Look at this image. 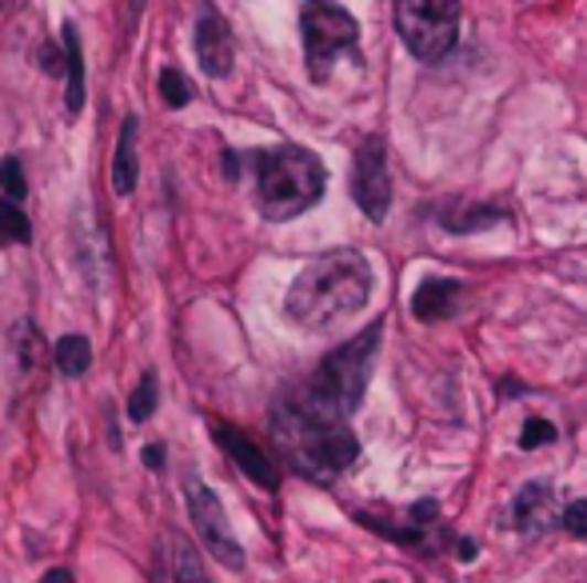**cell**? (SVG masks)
Masks as SVG:
<instances>
[{
    "mask_svg": "<svg viewBox=\"0 0 587 583\" xmlns=\"http://www.w3.org/2000/svg\"><path fill=\"white\" fill-rule=\"evenodd\" d=\"M367 296H372V264H367V256H360L352 248H335L316 256L296 276L288 296H284V312L300 328L320 332L328 324L360 312Z\"/></svg>",
    "mask_w": 587,
    "mask_h": 583,
    "instance_id": "obj_1",
    "label": "cell"
},
{
    "mask_svg": "<svg viewBox=\"0 0 587 583\" xmlns=\"http://www.w3.org/2000/svg\"><path fill=\"white\" fill-rule=\"evenodd\" d=\"M273 432L280 439L284 456L292 459V468H300L312 479H332L335 471L352 468V459L360 456L352 427L344 420L324 416L320 407H312L305 400V392L276 404Z\"/></svg>",
    "mask_w": 587,
    "mask_h": 583,
    "instance_id": "obj_2",
    "label": "cell"
},
{
    "mask_svg": "<svg viewBox=\"0 0 587 583\" xmlns=\"http://www.w3.org/2000/svg\"><path fill=\"white\" fill-rule=\"evenodd\" d=\"M256 209L264 220H296L324 197V165L300 145H280L273 152H256Z\"/></svg>",
    "mask_w": 587,
    "mask_h": 583,
    "instance_id": "obj_3",
    "label": "cell"
},
{
    "mask_svg": "<svg viewBox=\"0 0 587 583\" xmlns=\"http://www.w3.org/2000/svg\"><path fill=\"white\" fill-rule=\"evenodd\" d=\"M380 332H384V324L380 320L367 324L360 336H352L348 344H340L332 356H324L305 388L308 404L320 407L324 416H335V420L352 416L360 407V400H364L372 360H376V348H380Z\"/></svg>",
    "mask_w": 587,
    "mask_h": 583,
    "instance_id": "obj_4",
    "label": "cell"
},
{
    "mask_svg": "<svg viewBox=\"0 0 587 583\" xmlns=\"http://www.w3.org/2000/svg\"><path fill=\"white\" fill-rule=\"evenodd\" d=\"M300 32H305L308 76L316 84H328L335 56L356 53L360 44L356 17L344 4H335V0H305V9H300Z\"/></svg>",
    "mask_w": 587,
    "mask_h": 583,
    "instance_id": "obj_5",
    "label": "cell"
},
{
    "mask_svg": "<svg viewBox=\"0 0 587 583\" xmlns=\"http://www.w3.org/2000/svg\"><path fill=\"white\" fill-rule=\"evenodd\" d=\"M396 29L416 61L440 64L460 41V0H396Z\"/></svg>",
    "mask_w": 587,
    "mask_h": 583,
    "instance_id": "obj_6",
    "label": "cell"
},
{
    "mask_svg": "<svg viewBox=\"0 0 587 583\" xmlns=\"http://www.w3.org/2000/svg\"><path fill=\"white\" fill-rule=\"evenodd\" d=\"M184 500H189L192 528H196V536L204 540V548H209L224 568L241 572L244 552H241V543H236V536H232V523H228V516H224V504L216 500V491H212L204 479L189 476L184 479Z\"/></svg>",
    "mask_w": 587,
    "mask_h": 583,
    "instance_id": "obj_7",
    "label": "cell"
},
{
    "mask_svg": "<svg viewBox=\"0 0 587 583\" xmlns=\"http://www.w3.org/2000/svg\"><path fill=\"white\" fill-rule=\"evenodd\" d=\"M352 200L364 209L367 220H384L392 209V172L388 152H384V136H367L356 148V165H352Z\"/></svg>",
    "mask_w": 587,
    "mask_h": 583,
    "instance_id": "obj_8",
    "label": "cell"
},
{
    "mask_svg": "<svg viewBox=\"0 0 587 583\" xmlns=\"http://www.w3.org/2000/svg\"><path fill=\"white\" fill-rule=\"evenodd\" d=\"M212 439L221 444L224 456H228L232 464L252 479V484H260L264 491L280 488V471H276V464L268 459V452H264L248 432H241V427H232V424H212Z\"/></svg>",
    "mask_w": 587,
    "mask_h": 583,
    "instance_id": "obj_9",
    "label": "cell"
},
{
    "mask_svg": "<svg viewBox=\"0 0 587 583\" xmlns=\"http://www.w3.org/2000/svg\"><path fill=\"white\" fill-rule=\"evenodd\" d=\"M196 61L204 76L224 81L232 73V29L216 9H204L196 21Z\"/></svg>",
    "mask_w": 587,
    "mask_h": 583,
    "instance_id": "obj_10",
    "label": "cell"
},
{
    "mask_svg": "<svg viewBox=\"0 0 587 583\" xmlns=\"http://www.w3.org/2000/svg\"><path fill=\"white\" fill-rule=\"evenodd\" d=\"M556 520H559L556 491L547 488V484H527V488L515 496V528L524 531V536H544Z\"/></svg>",
    "mask_w": 587,
    "mask_h": 583,
    "instance_id": "obj_11",
    "label": "cell"
},
{
    "mask_svg": "<svg viewBox=\"0 0 587 583\" xmlns=\"http://www.w3.org/2000/svg\"><path fill=\"white\" fill-rule=\"evenodd\" d=\"M137 132H140V120H137V116H125V120H120V136H116V152H113V188H116V197H128V192L137 188V177H140Z\"/></svg>",
    "mask_w": 587,
    "mask_h": 583,
    "instance_id": "obj_12",
    "label": "cell"
},
{
    "mask_svg": "<svg viewBox=\"0 0 587 583\" xmlns=\"http://www.w3.org/2000/svg\"><path fill=\"white\" fill-rule=\"evenodd\" d=\"M460 296V284L456 280H440V276H431L424 280L416 292H412V316L424 324H436L444 316H451V304Z\"/></svg>",
    "mask_w": 587,
    "mask_h": 583,
    "instance_id": "obj_13",
    "label": "cell"
},
{
    "mask_svg": "<svg viewBox=\"0 0 587 583\" xmlns=\"http://www.w3.org/2000/svg\"><path fill=\"white\" fill-rule=\"evenodd\" d=\"M61 44H64V73H68V113L76 116L84 108V53L73 24H64Z\"/></svg>",
    "mask_w": 587,
    "mask_h": 583,
    "instance_id": "obj_14",
    "label": "cell"
},
{
    "mask_svg": "<svg viewBox=\"0 0 587 583\" xmlns=\"http://www.w3.org/2000/svg\"><path fill=\"white\" fill-rule=\"evenodd\" d=\"M53 364L61 375H68V380H76V375H84L88 368H93V344L84 340V336H61L53 348Z\"/></svg>",
    "mask_w": 587,
    "mask_h": 583,
    "instance_id": "obj_15",
    "label": "cell"
},
{
    "mask_svg": "<svg viewBox=\"0 0 587 583\" xmlns=\"http://www.w3.org/2000/svg\"><path fill=\"white\" fill-rule=\"evenodd\" d=\"M172 548V583H209V572H204V563H200L196 548L189 540H168Z\"/></svg>",
    "mask_w": 587,
    "mask_h": 583,
    "instance_id": "obj_16",
    "label": "cell"
},
{
    "mask_svg": "<svg viewBox=\"0 0 587 583\" xmlns=\"http://www.w3.org/2000/svg\"><path fill=\"white\" fill-rule=\"evenodd\" d=\"M29 240H32V224L24 216V209L0 192V244H29Z\"/></svg>",
    "mask_w": 587,
    "mask_h": 583,
    "instance_id": "obj_17",
    "label": "cell"
},
{
    "mask_svg": "<svg viewBox=\"0 0 587 583\" xmlns=\"http://www.w3.org/2000/svg\"><path fill=\"white\" fill-rule=\"evenodd\" d=\"M41 332H36V324L32 320H17L12 324V352H17V364L29 372L36 360H41Z\"/></svg>",
    "mask_w": 587,
    "mask_h": 583,
    "instance_id": "obj_18",
    "label": "cell"
},
{
    "mask_svg": "<svg viewBox=\"0 0 587 583\" xmlns=\"http://www.w3.org/2000/svg\"><path fill=\"white\" fill-rule=\"evenodd\" d=\"M157 400H160V380H157V372H145L140 375V384H137V392L128 396V416L137 420V424H145L152 412H157Z\"/></svg>",
    "mask_w": 587,
    "mask_h": 583,
    "instance_id": "obj_19",
    "label": "cell"
},
{
    "mask_svg": "<svg viewBox=\"0 0 587 583\" xmlns=\"http://www.w3.org/2000/svg\"><path fill=\"white\" fill-rule=\"evenodd\" d=\"M0 192H4L9 200H17V204L29 197V177H24L21 157H4V160H0Z\"/></svg>",
    "mask_w": 587,
    "mask_h": 583,
    "instance_id": "obj_20",
    "label": "cell"
},
{
    "mask_svg": "<svg viewBox=\"0 0 587 583\" xmlns=\"http://www.w3.org/2000/svg\"><path fill=\"white\" fill-rule=\"evenodd\" d=\"M160 96H164L168 108H184L192 100V81L180 68H164L160 73Z\"/></svg>",
    "mask_w": 587,
    "mask_h": 583,
    "instance_id": "obj_21",
    "label": "cell"
},
{
    "mask_svg": "<svg viewBox=\"0 0 587 583\" xmlns=\"http://www.w3.org/2000/svg\"><path fill=\"white\" fill-rule=\"evenodd\" d=\"M503 212L500 209H488V204H480V209H472V212H463V216H451V220H444L451 232H480V229H488V224H495Z\"/></svg>",
    "mask_w": 587,
    "mask_h": 583,
    "instance_id": "obj_22",
    "label": "cell"
},
{
    "mask_svg": "<svg viewBox=\"0 0 587 583\" xmlns=\"http://www.w3.org/2000/svg\"><path fill=\"white\" fill-rule=\"evenodd\" d=\"M556 439V427L547 424V420H540V416H532L524 424V432H520V448L524 452H535V448H544V444H552Z\"/></svg>",
    "mask_w": 587,
    "mask_h": 583,
    "instance_id": "obj_23",
    "label": "cell"
},
{
    "mask_svg": "<svg viewBox=\"0 0 587 583\" xmlns=\"http://www.w3.org/2000/svg\"><path fill=\"white\" fill-rule=\"evenodd\" d=\"M564 528L576 536V540H587V500H576L564 508Z\"/></svg>",
    "mask_w": 587,
    "mask_h": 583,
    "instance_id": "obj_24",
    "label": "cell"
},
{
    "mask_svg": "<svg viewBox=\"0 0 587 583\" xmlns=\"http://www.w3.org/2000/svg\"><path fill=\"white\" fill-rule=\"evenodd\" d=\"M145 4L148 0H125V41L137 32V24H140V17H145Z\"/></svg>",
    "mask_w": 587,
    "mask_h": 583,
    "instance_id": "obj_25",
    "label": "cell"
},
{
    "mask_svg": "<svg viewBox=\"0 0 587 583\" xmlns=\"http://www.w3.org/2000/svg\"><path fill=\"white\" fill-rule=\"evenodd\" d=\"M145 464H148V468H160V464H164V448H160V444H148Z\"/></svg>",
    "mask_w": 587,
    "mask_h": 583,
    "instance_id": "obj_26",
    "label": "cell"
},
{
    "mask_svg": "<svg viewBox=\"0 0 587 583\" xmlns=\"http://www.w3.org/2000/svg\"><path fill=\"white\" fill-rule=\"evenodd\" d=\"M41 583H76V580H73V572H68V568H53V572L44 575Z\"/></svg>",
    "mask_w": 587,
    "mask_h": 583,
    "instance_id": "obj_27",
    "label": "cell"
},
{
    "mask_svg": "<svg viewBox=\"0 0 587 583\" xmlns=\"http://www.w3.org/2000/svg\"><path fill=\"white\" fill-rule=\"evenodd\" d=\"M460 560H476V543H472V540H463V543H460Z\"/></svg>",
    "mask_w": 587,
    "mask_h": 583,
    "instance_id": "obj_28",
    "label": "cell"
}]
</instances>
